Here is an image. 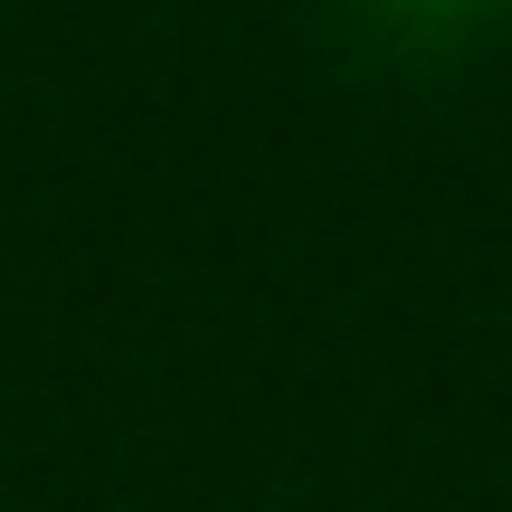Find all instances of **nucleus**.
Here are the masks:
<instances>
[{"label": "nucleus", "instance_id": "nucleus-1", "mask_svg": "<svg viewBox=\"0 0 512 512\" xmlns=\"http://www.w3.org/2000/svg\"><path fill=\"white\" fill-rule=\"evenodd\" d=\"M408 10H427V19H456V10H475V0H408Z\"/></svg>", "mask_w": 512, "mask_h": 512}]
</instances>
